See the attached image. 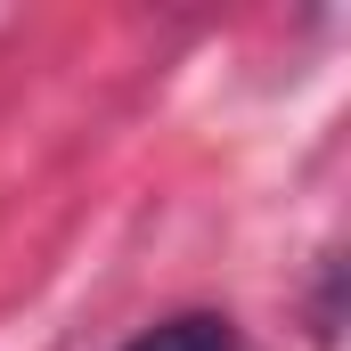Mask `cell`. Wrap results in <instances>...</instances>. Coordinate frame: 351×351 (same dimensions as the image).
I'll return each instance as SVG.
<instances>
[{
  "mask_svg": "<svg viewBox=\"0 0 351 351\" xmlns=\"http://www.w3.org/2000/svg\"><path fill=\"white\" fill-rule=\"evenodd\" d=\"M123 351H237V335H229V319H204V311H188V319L147 327L139 343H123Z\"/></svg>",
  "mask_w": 351,
  "mask_h": 351,
  "instance_id": "1",
  "label": "cell"
}]
</instances>
